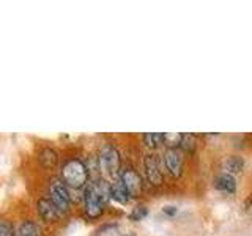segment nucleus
Listing matches in <instances>:
<instances>
[{
	"label": "nucleus",
	"mask_w": 252,
	"mask_h": 236,
	"mask_svg": "<svg viewBox=\"0 0 252 236\" xmlns=\"http://www.w3.org/2000/svg\"><path fill=\"white\" fill-rule=\"evenodd\" d=\"M110 199L109 183L104 178L92 179L84 189L82 202H84V214L87 219H99L107 200Z\"/></svg>",
	"instance_id": "f257e3e1"
},
{
	"label": "nucleus",
	"mask_w": 252,
	"mask_h": 236,
	"mask_svg": "<svg viewBox=\"0 0 252 236\" xmlns=\"http://www.w3.org/2000/svg\"><path fill=\"white\" fill-rule=\"evenodd\" d=\"M60 179L69 189L81 191L90 183V169L77 156L66 157L60 167Z\"/></svg>",
	"instance_id": "f03ea898"
},
{
	"label": "nucleus",
	"mask_w": 252,
	"mask_h": 236,
	"mask_svg": "<svg viewBox=\"0 0 252 236\" xmlns=\"http://www.w3.org/2000/svg\"><path fill=\"white\" fill-rule=\"evenodd\" d=\"M98 170L102 178H109L110 181L120 177L122 172V157L118 149L114 145H102L98 153Z\"/></svg>",
	"instance_id": "7ed1b4c3"
},
{
	"label": "nucleus",
	"mask_w": 252,
	"mask_h": 236,
	"mask_svg": "<svg viewBox=\"0 0 252 236\" xmlns=\"http://www.w3.org/2000/svg\"><path fill=\"white\" fill-rule=\"evenodd\" d=\"M49 199L55 205V208L60 211L62 216H65L71 209V194L69 187L62 179H54L49 186Z\"/></svg>",
	"instance_id": "20e7f679"
},
{
	"label": "nucleus",
	"mask_w": 252,
	"mask_h": 236,
	"mask_svg": "<svg viewBox=\"0 0 252 236\" xmlns=\"http://www.w3.org/2000/svg\"><path fill=\"white\" fill-rule=\"evenodd\" d=\"M162 164L172 178H180L183 175L185 157L178 148H165L162 153Z\"/></svg>",
	"instance_id": "39448f33"
},
{
	"label": "nucleus",
	"mask_w": 252,
	"mask_h": 236,
	"mask_svg": "<svg viewBox=\"0 0 252 236\" xmlns=\"http://www.w3.org/2000/svg\"><path fill=\"white\" fill-rule=\"evenodd\" d=\"M120 179L125 184V187L128 189V192L131 195V199H137L144 192V183H142L140 175L136 172V169L131 165H126L120 172Z\"/></svg>",
	"instance_id": "423d86ee"
},
{
	"label": "nucleus",
	"mask_w": 252,
	"mask_h": 236,
	"mask_svg": "<svg viewBox=\"0 0 252 236\" xmlns=\"http://www.w3.org/2000/svg\"><path fill=\"white\" fill-rule=\"evenodd\" d=\"M144 170H145V177L150 186H161L164 181V173L162 167L159 164V157L155 153H147L144 157Z\"/></svg>",
	"instance_id": "0eeeda50"
},
{
	"label": "nucleus",
	"mask_w": 252,
	"mask_h": 236,
	"mask_svg": "<svg viewBox=\"0 0 252 236\" xmlns=\"http://www.w3.org/2000/svg\"><path fill=\"white\" fill-rule=\"evenodd\" d=\"M36 211H38V216L41 217V220H44L46 224H55L62 217L60 211L55 208V205L52 203L49 197H39L36 200Z\"/></svg>",
	"instance_id": "6e6552de"
},
{
	"label": "nucleus",
	"mask_w": 252,
	"mask_h": 236,
	"mask_svg": "<svg viewBox=\"0 0 252 236\" xmlns=\"http://www.w3.org/2000/svg\"><path fill=\"white\" fill-rule=\"evenodd\" d=\"M213 186H215L216 191L222 192V194H228L233 195L236 192V179L230 173L220 172L215 177V181H213Z\"/></svg>",
	"instance_id": "1a4fd4ad"
},
{
	"label": "nucleus",
	"mask_w": 252,
	"mask_h": 236,
	"mask_svg": "<svg viewBox=\"0 0 252 236\" xmlns=\"http://www.w3.org/2000/svg\"><path fill=\"white\" fill-rule=\"evenodd\" d=\"M109 192H110V199L120 205H128L131 200V195L128 192V189H126L125 184L122 183L120 177L109 181Z\"/></svg>",
	"instance_id": "9d476101"
},
{
	"label": "nucleus",
	"mask_w": 252,
	"mask_h": 236,
	"mask_svg": "<svg viewBox=\"0 0 252 236\" xmlns=\"http://www.w3.org/2000/svg\"><path fill=\"white\" fill-rule=\"evenodd\" d=\"M243 169H244V157L236 156V154L224 157V161H222V172L230 173V175L235 177L236 173L243 172Z\"/></svg>",
	"instance_id": "9b49d317"
},
{
	"label": "nucleus",
	"mask_w": 252,
	"mask_h": 236,
	"mask_svg": "<svg viewBox=\"0 0 252 236\" xmlns=\"http://www.w3.org/2000/svg\"><path fill=\"white\" fill-rule=\"evenodd\" d=\"M16 235L18 236H43V230L35 220L26 219V220H21V224L16 228Z\"/></svg>",
	"instance_id": "f8f14e48"
},
{
	"label": "nucleus",
	"mask_w": 252,
	"mask_h": 236,
	"mask_svg": "<svg viewBox=\"0 0 252 236\" xmlns=\"http://www.w3.org/2000/svg\"><path fill=\"white\" fill-rule=\"evenodd\" d=\"M38 161L43 165L44 169H54L59 164V154L54 148L46 147L43 148L38 154Z\"/></svg>",
	"instance_id": "ddd939ff"
},
{
	"label": "nucleus",
	"mask_w": 252,
	"mask_h": 236,
	"mask_svg": "<svg viewBox=\"0 0 252 236\" xmlns=\"http://www.w3.org/2000/svg\"><path fill=\"white\" fill-rule=\"evenodd\" d=\"M142 140L148 148L156 149L164 145V132H147L142 136Z\"/></svg>",
	"instance_id": "4468645a"
},
{
	"label": "nucleus",
	"mask_w": 252,
	"mask_h": 236,
	"mask_svg": "<svg viewBox=\"0 0 252 236\" xmlns=\"http://www.w3.org/2000/svg\"><path fill=\"white\" fill-rule=\"evenodd\" d=\"M183 142V134L181 132H164V145L165 148H178Z\"/></svg>",
	"instance_id": "2eb2a0df"
},
{
	"label": "nucleus",
	"mask_w": 252,
	"mask_h": 236,
	"mask_svg": "<svg viewBox=\"0 0 252 236\" xmlns=\"http://www.w3.org/2000/svg\"><path fill=\"white\" fill-rule=\"evenodd\" d=\"M181 149H183L185 153H189L192 154L197 148V136L195 134H183V142H181Z\"/></svg>",
	"instance_id": "dca6fc26"
},
{
	"label": "nucleus",
	"mask_w": 252,
	"mask_h": 236,
	"mask_svg": "<svg viewBox=\"0 0 252 236\" xmlns=\"http://www.w3.org/2000/svg\"><path fill=\"white\" fill-rule=\"evenodd\" d=\"M147 214H148V208L145 206V205H139V206L132 208V211L128 214V217H129V220H132V222H139V220L147 217Z\"/></svg>",
	"instance_id": "f3484780"
},
{
	"label": "nucleus",
	"mask_w": 252,
	"mask_h": 236,
	"mask_svg": "<svg viewBox=\"0 0 252 236\" xmlns=\"http://www.w3.org/2000/svg\"><path fill=\"white\" fill-rule=\"evenodd\" d=\"M0 236H18V235H16L14 227L8 220H2L0 222Z\"/></svg>",
	"instance_id": "a211bd4d"
},
{
	"label": "nucleus",
	"mask_w": 252,
	"mask_h": 236,
	"mask_svg": "<svg viewBox=\"0 0 252 236\" xmlns=\"http://www.w3.org/2000/svg\"><path fill=\"white\" fill-rule=\"evenodd\" d=\"M162 212H164V214L165 216H175L177 214V212H178V208L175 206V205H167V206H164L162 208Z\"/></svg>",
	"instance_id": "6ab92c4d"
},
{
	"label": "nucleus",
	"mask_w": 252,
	"mask_h": 236,
	"mask_svg": "<svg viewBox=\"0 0 252 236\" xmlns=\"http://www.w3.org/2000/svg\"><path fill=\"white\" fill-rule=\"evenodd\" d=\"M248 209H249V212L252 214V199L249 200V203H248Z\"/></svg>",
	"instance_id": "aec40b11"
}]
</instances>
